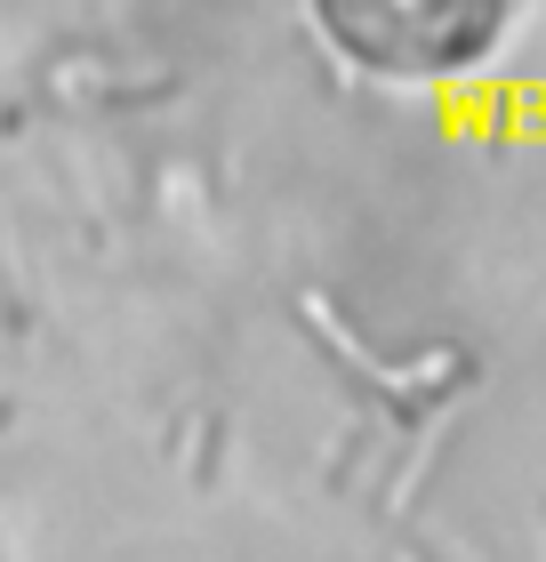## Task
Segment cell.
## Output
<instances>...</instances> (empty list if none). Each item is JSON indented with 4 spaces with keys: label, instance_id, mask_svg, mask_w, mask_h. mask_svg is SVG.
<instances>
[{
    "label": "cell",
    "instance_id": "cell-1",
    "mask_svg": "<svg viewBox=\"0 0 546 562\" xmlns=\"http://www.w3.org/2000/svg\"><path fill=\"white\" fill-rule=\"evenodd\" d=\"M305 9L354 72L402 89H434L490 65V48L514 24V0H305Z\"/></svg>",
    "mask_w": 546,
    "mask_h": 562
}]
</instances>
